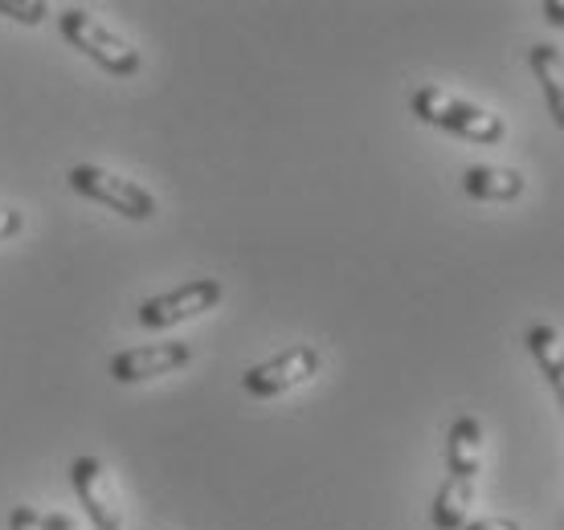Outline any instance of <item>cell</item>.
<instances>
[{
  "label": "cell",
  "instance_id": "1",
  "mask_svg": "<svg viewBox=\"0 0 564 530\" xmlns=\"http://www.w3.org/2000/svg\"><path fill=\"white\" fill-rule=\"evenodd\" d=\"M410 111L417 114V123L437 126V131H451L458 140L470 143H499L508 135V123L499 114L482 111L479 102H466V98L442 90V86H417L410 98Z\"/></svg>",
  "mask_w": 564,
  "mask_h": 530
},
{
  "label": "cell",
  "instance_id": "2",
  "mask_svg": "<svg viewBox=\"0 0 564 530\" xmlns=\"http://www.w3.org/2000/svg\"><path fill=\"white\" fill-rule=\"evenodd\" d=\"M57 33H62L83 57H90L99 70L115 74V78L140 74V66H143L140 49H135L128 37H119V33H115L107 21H99L90 9H62V13H57Z\"/></svg>",
  "mask_w": 564,
  "mask_h": 530
},
{
  "label": "cell",
  "instance_id": "3",
  "mask_svg": "<svg viewBox=\"0 0 564 530\" xmlns=\"http://www.w3.org/2000/svg\"><path fill=\"white\" fill-rule=\"evenodd\" d=\"M66 184L74 192L95 200L102 209L119 212L128 221H152L155 217V196L143 188L140 180H128L111 168H99V164H78V168L66 172Z\"/></svg>",
  "mask_w": 564,
  "mask_h": 530
},
{
  "label": "cell",
  "instance_id": "4",
  "mask_svg": "<svg viewBox=\"0 0 564 530\" xmlns=\"http://www.w3.org/2000/svg\"><path fill=\"white\" fill-rule=\"evenodd\" d=\"M221 281L217 278H193L176 286L169 294H155L140 307V327L143 331H169V327H181V322H193L200 314H209V310L221 307Z\"/></svg>",
  "mask_w": 564,
  "mask_h": 530
},
{
  "label": "cell",
  "instance_id": "5",
  "mask_svg": "<svg viewBox=\"0 0 564 530\" xmlns=\"http://www.w3.org/2000/svg\"><path fill=\"white\" fill-rule=\"evenodd\" d=\"M319 367H324V355L311 347V343H299V347L270 355L267 363H254L241 376V388L250 391V396H258V400H274V396H286V391L303 388L307 379H315Z\"/></svg>",
  "mask_w": 564,
  "mask_h": 530
},
{
  "label": "cell",
  "instance_id": "6",
  "mask_svg": "<svg viewBox=\"0 0 564 530\" xmlns=\"http://www.w3.org/2000/svg\"><path fill=\"white\" fill-rule=\"evenodd\" d=\"M74 494L83 503L86 518L95 522V530H123V506H119V489H115L111 474L99 457H74L70 465Z\"/></svg>",
  "mask_w": 564,
  "mask_h": 530
},
{
  "label": "cell",
  "instance_id": "7",
  "mask_svg": "<svg viewBox=\"0 0 564 530\" xmlns=\"http://www.w3.org/2000/svg\"><path fill=\"white\" fill-rule=\"evenodd\" d=\"M193 363V343L169 339V343H148V347H128L111 360L115 384H143V379L172 376Z\"/></svg>",
  "mask_w": 564,
  "mask_h": 530
},
{
  "label": "cell",
  "instance_id": "8",
  "mask_svg": "<svg viewBox=\"0 0 564 530\" xmlns=\"http://www.w3.org/2000/svg\"><path fill=\"white\" fill-rule=\"evenodd\" d=\"M446 465H451V477H463V482H475L482 470V424L479 417H454L451 437H446Z\"/></svg>",
  "mask_w": 564,
  "mask_h": 530
},
{
  "label": "cell",
  "instance_id": "9",
  "mask_svg": "<svg viewBox=\"0 0 564 530\" xmlns=\"http://www.w3.org/2000/svg\"><path fill=\"white\" fill-rule=\"evenodd\" d=\"M463 192L470 200H487V205H508V200H520L528 192V180H523L516 168H491V164H479V168L463 172Z\"/></svg>",
  "mask_w": 564,
  "mask_h": 530
},
{
  "label": "cell",
  "instance_id": "10",
  "mask_svg": "<svg viewBox=\"0 0 564 530\" xmlns=\"http://www.w3.org/2000/svg\"><path fill=\"white\" fill-rule=\"evenodd\" d=\"M523 347L532 351V360L552 384V396H556V405L564 412V335L549 322H536V327L523 331Z\"/></svg>",
  "mask_w": 564,
  "mask_h": 530
},
{
  "label": "cell",
  "instance_id": "11",
  "mask_svg": "<svg viewBox=\"0 0 564 530\" xmlns=\"http://www.w3.org/2000/svg\"><path fill=\"white\" fill-rule=\"evenodd\" d=\"M528 66H532V74H536V82L544 86L552 123L564 131V54L556 49V45L540 42V45H532V54H528Z\"/></svg>",
  "mask_w": 564,
  "mask_h": 530
},
{
  "label": "cell",
  "instance_id": "12",
  "mask_svg": "<svg viewBox=\"0 0 564 530\" xmlns=\"http://www.w3.org/2000/svg\"><path fill=\"white\" fill-rule=\"evenodd\" d=\"M470 506H475V482H463V477L446 474V482H442L434 494V506H430V522H434L437 530H463Z\"/></svg>",
  "mask_w": 564,
  "mask_h": 530
},
{
  "label": "cell",
  "instance_id": "13",
  "mask_svg": "<svg viewBox=\"0 0 564 530\" xmlns=\"http://www.w3.org/2000/svg\"><path fill=\"white\" fill-rule=\"evenodd\" d=\"M0 16H13L17 25H42L50 16V4L45 0H0Z\"/></svg>",
  "mask_w": 564,
  "mask_h": 530
},
{
  "label": "cell",
  "instance_id": "14",
  "mask_svg": "<svg viewBox=\"0 0 564 530\" xmlns=\"http://www.w3.org/2000/svg\"><path fill=\"white\" fill-rule=\"evenodd\" d=\"M9 530H45V522L33 506H13V515H9Z\"/></svg>",
  "mask_w": 564,
  "mask_h": 530
},
{
  "label": "cell",
  "instance_id": "15",
  "mask_svg": "<svg viewBox=\"0 0 564 530\" xmlns=\"http://www.w3.org/2000/svg\"><path fill=\"white\" fill-rule=\"evenodd\" d=\"M463 530H523V527L508 515H491V518H475V522H466Z\"/></svg>",
  "mask_w": 564,
  "mask_h": 530
},
{
  "label": "cell",
  "instance_id": "16",
  "mask_svg": "<svg viewBox=\"0 0 564 530\" xmlns=\"http://www.w3.org/2000/svg\"><path fill=\"white\" fill-rule=\"evenodd\" d=\"M25 229V217L17 209H0V241H13Z\"/></svg>",
  "mask_w": 564,
  "mask_h": 530
},
{
  "label": "cell",
  "instance_id": "17",
  "mask_svg": "<svg viewBox=\"0 0 564 530\" xmlns=\"http://www.w3.org/2000/svg\"><path fill=\"white\" fill-rule=\"evenodd\" d=\"M42 522H45V530H86V527H78L70 515H62V510H54V515H42Z\"/></svg>",
  "mask_w": 564,
  "mask_h": 530
},
{
  "label": "cell",
  "instance_id": "18",
  "mask_svg": "<svg viewBox=\"0 0 564 530\" xmlns=\"http://www.w3.org/2000/svg\"><path fill=\"white\" fill-rule=\"evenodd\" d=\"M544 16H549V25L564 29V4L561 0H549V4H544Z\"/></svg>",
  "mask_w": 564,
  "mask_h": 530
}]
</instances>
